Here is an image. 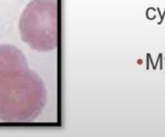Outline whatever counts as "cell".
Returning <instances> with one entry per match:
<instances>
[{
	"instance_id": "obj_1",
	"label": "cell",
	"mask_w": 165,
	"mask_h": 137,
	"mask_svg": "<svg viewBox=\"0 0 165 137\" xmlns=\"http://www.w3.org/2000/svg\"><path fill=\"white\" fill-rule=\"evenodd\" d=\"M44 85L14 47L0 45V119H35L45 104Z\"/></svg>"
},
{
	"instance_id": "obj_2",
	"label": "cell",
	"mask_w": 165,
	"mask_h": 137,
	"mask_svg": "<svg viewBox=\"0 0 165 137\" xmlns=\"http://www.w3.org/2000/svg\"><path fill=\"white\" fill-rule=\"evenodd\" d=\"M57 21V0H32L19 22L22 39L38 51L56 49Z\"/></svg>"
}]
</instances>
